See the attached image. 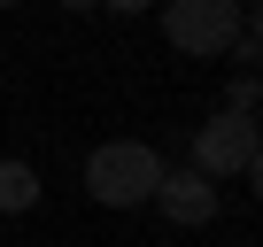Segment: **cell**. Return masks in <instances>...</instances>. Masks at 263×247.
<instances>
[{
	"instance_id": "cell-1",
	"label": "cell",
	"mask_w": 263,
	"mask_h": 247,
	"mask_svg": "<svg viewBox=\"0 0 263 247\" xmlns=\"http://www.w3.org/2000/svg\"><path fill=\"white\" fill-rule=\"evenodd\" d=\"M163 170H171V162H163L147 139H101V147L85 155V193H93L101 209H140V201H155Z\"/></svg>"
},
{
	"instance_id": "cell-2",
	"label": "cell",
	"mask_w": 263,
	"mask_h": 247,
	"mask_svg": "<svg viewBox=\"0 0 263 247\" xmlns=\"http://www.w3.org/2000/svg\"><path fill=\"white\" fill-rule=\"evenodd\" d=\"M163 39L194 62H224L240 47V0H171L163 8Z\"/></svg>"
},
{
	"instance_id": "cell-3",
	"label": "cell",
	"mask_w": 263,
	"mask_h": 247,
	"mask_svg": "<svg viewBox=\"0 0 263 247\" xmlns=\"http://www.w3.org/2000/svg\"><path fill=\"white\" fill-rule=\"evenodd\" d=\"M255 147H263V132H255V116H232V108H217L201 132H194V170L217 186V178H240L248 162H255Z\"/></svg>"
},
{
	"instance_id": "cell-4",
	"label": "cell",
	"mask_w": 263,
	"mask_h": 247,
	"mask_svg": "<svg viewBox=\"0 0 263 247\" xmlns=\"http://www.w3.org/2000/svg\"><path fill=\"white\" fill-rule=\"evenodd\" d=\"M155 201H163V216H171V224H186V232H201V224L217 216V186H209L194 162H186V170H163Z\"/></svg>"
},
{
	"instance_id": "cell-5",
	"label": "cell",
	"mask_w": 263,
	"mask_h": 247,
	"mask_svg": "<svg viewBox=\"0 0 263 247\" xmlns=\"http://www.w3.org/2000/svg\"><path fill=\"white\" fill-rule=\"evenodd\" d=\"M24 209H39V170L0 155V216H24Z\"/></svg>"
},
{
	"instance_id": "cell-6",
	"label": "cell",
	"mask_w": 263,
	"mask_h": 247,
	"mask_svg": "<svg viewBox=\"0 0 263 247\" xmlns=\"http://www.w3.org/2000/svg\"><path fill=\"white\" fill-rule=\"evenodd\" d=\"M232 62H263V8H240V47Z\"/></svg>"
},
{
	"instance_id": "cell-7",
	"label": "cell",
	"mask_w": 263,
	"mask_h": 247,
	"mask_svg": "<svg viewBox=\"0 0 263 247\" xmlns=\"http://www.w3.org/2000/svg\"><path fill=\"white\" fill-rule=\"evenodd\" d=\"M240 178H248V186H255V193H263V147H255V162H248V170H240Z\"/></svg>"
},
{
	"instance_id": "cell-8",
	"label": "cell",
	"mask_w": 263,
	"mask_h": 247,
	"mask_svg": "<svg viewBox=\"0 0 263 247\" xmlns=\"http://www.w3.org/2000/svg\"><path fill=\"white\" fill-rule=\"evenodd\" d=\"M255 132H263V93H255Z\"/></svg>"
}]
</instances>
